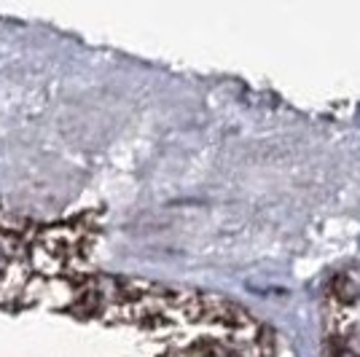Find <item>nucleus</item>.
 I'll return each instance as SVG.
<instances>
[{"label": "nucleus", "mask_w": 360, "mask_h": 357, "mask_svg": "<svg viewBox=\"0 0 360 357\" xmlns=\"http://www.w3.org/2000/svg\"><path fill=\"white\" fill-rule=\"evenodd\" d=\"M6 264H8V255H6V247L0 245V274H3V268H6Z\"/></svg>", "instance_id": "nucleus-1"}]
</instances>
